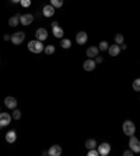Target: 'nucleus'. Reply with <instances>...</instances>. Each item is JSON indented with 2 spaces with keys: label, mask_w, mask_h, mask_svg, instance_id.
Masks as SVG:
<instances>
[{
  "label": "nucleus",
  "mask_w": 140,
  "mask_h": 156,
  "mask_svg": "<svg viewBox=\"0 0 140 156\" xmlns=\"http://www.w3.org/2000/svg\"><path fill=\"white\" fill-rule=\"evenodd\" d=\"M95 66H97L95 61H94V59H91V58H88L87 61H84V63H83L84 70H87V72H91V70H94V69H95Z\"/></svg>",
  "instance_id": "1a4fd4ad"
},
{
  "label": "nucleus",
  "mask_w": 140,
  "mask_h": 156,
  "mask_svg": "<svg viewBox=\"0 0 140 156\" xmlns=\"http://www.w3.org/2000/svg\"><path fill=\"white\" fill-rule=\"evenodd\" d=\"M55 51H56V48L53 45H46L45 46V49H44V52L46 53V55H52V53H55Z\"/></svg>",
  "instance_id": "412c9836"
},
{
  "label": "nucleus",
  "mask_w": 140,
  "mask_h": 156,
  "mask_svg": "<svg viewBox=\"0 0 140 156\" xmlns=\"http://www.w3.org/2000/svg\"><path fill=\"white\" fill-rule=\"evenodd\" d=\"M108 48H109V45L107 41H101L100 45H98V49L100 51H108Z\"/></svg>",
  "instance_id": "5701e85b"
},
{
  "label": "nucleus",
  "mask_w": 140,
  "mask_h": 156,
  "mask_svg": "<svg viewBox=\"0 0 140 156\" xmlns=\"http://www.w3.org/2000/svg\"><path fill=\"white\" fill-rule=\"evenodd\" d=\"M52 34L55 35L56 38H63V35H64V31H63V28L62 27H59V25H56V27H53L52 28Z\"/></svg>",
  "instance_id": "f3484780"
},
{
  "label": "nucleus",
  "mask_w": 140,
  "mask_h": 156,
  "mask_svg": "<svg viewBox=\"0 0 140 156\" xmlns=\"http://www.w3.org/2000/svg\"><path fill=\"white\" fill-rule=\"evenodd\" d=\"M4 106L7 107L8 110H14V108H17V100L11 96H8L4 99Z\"/></svg>",
  "instance_id": "6e6552de"
},
{
  "label": "nucleus",
  "mask_w": 140,
  "mask_h": 156,
  "mask_svg": "<svg viewBox=\"0 0 140 156\" xmlns=\"http://www.w3.org/2000/svg\"><path fill=\"white\" fill-rule=\"evenodd\" d=\"M42 14L45 17H52L55 14V7H53L52 4H48V6H44L42 8Z\"/></svg>",
  "instance_id": "ddd939ff"
},
{
  "label": "nucleus",
  "mask_w": 140,
  "mask_h": 156,
  "mask_svg": "<svg viewBox=\"0 0 140 156\" xmlns=\"http://www.w3.org/2000/svg\"><path fill=\"white\" fill-rule=\"evenodd\" d=\"M114 40H115V44L120 45V44L123 42V35H122V34H116L115 37H114Z\"/></svg>",
  "instance_id": "b1692460"
},
{
  "label": "nucleus",
  "mask_w": 140,
  "mask_h": 156,
  "mask_svg": "<svg viewBox=\"0 0 140 156\" xmlns=\"http://www.w3.org/2000/svg\"><path fill=\"white\" fill-rule=\"evenodd\" d=\"M11 118H13V117L8 114V113H0V128L10 125V123H11Z\"/></svg>",
  "instance_id": "423d86ee"
},
{
  "label": "nucleus",
  "mask_w": 140,
  "mask_h": 156,
  "mask_svg": "<svg viewBox=\"0 0 140 156\" xmlns=\"http://www.w3.org/2000/svg\"><path fill=\"white\" fill-rule=\"evenodd\" d=\"M25 38V34L21 33V31H17V33H14L11 35V40L10 41L14 44V45H20V44H23V41H24Z\"/></svg>",
  "instance_id": "39448f33"
},
{
  "label": "nucleus",
  "mask_w": 140,
  "mask_h": 156,
  "mask_svg": "<svg viewBox=\"0 0 140 156\" xmlns=\"http://www.w3.org/2000/svg\"><path fill=\"white\" fill-rule=\"evenodd\" d=\"M119 48H120V51H125V49H126V48H128V45H126L125 42H122V44H120V45H119Z\"/></svg>",
  "instance_id": "7c9ffc66"
},
{
  "label": "nucleus",
  "mask_w": 140,
  "mask_h": 156,
  "mask_svg": "<svg viewBox=\"0 0 140 156\" xmlns=\"http://www.w3.org/2000/svg\"><path fill=\"white\" fill-rule=\"evenodd\" d=\"M60 46H62L63 49H69V48L72 46V41L67 40V38H62V40H60Z\"/></svg>",
  "instance_id": "6ab92c4d"
},
{
  "label": "nucleus",
  "mask_w": 140,
  "mask_h": 156,
  "mask_svg": "<svg viewBox=\"0 0 140 156\" xmlns=\"http://www.w3.org/2000/svg\"><path fill=\"white\" fill-rule=\"evenodd\" d=\"M94 61H95V63L98 65V63H102V58H101V56H95V58H94Z\"/></svg>",
  "instance_id": "c756f323"
},
{
  "label": "nucleus",
  "mask_w": 140,
  "mask_h": 156,
  "mask_svg": "<svg viewBox=\"0 0 140 156\" xmlns=\"http://www.w3.org/2000/svg\"><path fill=\"white\" fill-rule=\"evenodd\" d=\"M56 25H59V24H58V21H53V23H52V28H53V27H56Z\"/></svg>",
  "instance_id": "473e14b6"
},
{
  "label": "nucleus",
  "mask_w": 140,
  "mask_h": 156,
  "mask_svg": "<svg viewBox=\"0 0 140 156\" xmlns=\"http://www.w3.org/2000/svg\"><path fill=\"white\" fill-rule=\"evenodd\" d=\"M51 4H52L55 8H59L63 6V0H51Z\"/></svg>",
  "instance_id": "4be33fe9"
},
{
  "label": "nucleus",
  "mask_w": 140,
  "mask_h": 156,
  "mask_svg": "<svg viewBox=\"0 0 140 156\" xmlns=\"http://www.w3.org/2000/svg\"><path fill=\"white\" fill-rule=\"evenodd\" d=\"M129 149H132L135 153L140 152V141L137 139L135 135H132L130 136V139H129Z\"/></svg>",
  "instance_id": "7ed1b4c3"
},
{
  "label": "nucleus",
  "mask_w": 140,
  "mask_h": 156,
  "mask_svg": "<svg viewBox=\"0 0 140 156\" xmlns=\"http://www.w3.org/2000/svg\"><path fill=\"white\" fill-rule=\"evenodd\" d=\"M35 35H36V40H39V41L44 42L46 38H48V31L45 28H38L35 31Z\"/></svg>",
  "instance_id": "f8f14e48"
},
{
  "label": "nucleus",
  "mask_w": 140,
  "mask_h": 156,
  "mask_svg": "<svg viewBox=\"0 0 140 156\" xmlns=\"http://www.w3.org/2000/svg\"><path fill=\"white\" fill-rule=\"evenodd\" d=\"M133 90H136V91H140V79L137 78V79H135L133 80Z\"/></svg>",
  "instance_id": "393cba45"
},
{
  "label": "nucleus",
  "mask_w": 140,
  "mask_h": 156,
  "mask_svg": "<svg viewBox=\"0 0 140 156\" xmlns=\"http://www.w3.org/2000/svg\"><path fill=\"white\" fill-rule=\"evenodd\" d=\"M97 149H98L100 156H107L111 152V145H109L108 142H102L101 145H97Z\"/></svg>",
  "instance_id": "20e7f679"
},
{
  "label": "nucleus",
  "mask_w": 140,
  "mask_h": 156,
  "mask_svg": "<svg viewBox=\"0 0 140 156\" xmlns=\"http://www.w3.org/2000/svg\"><path fill=\"white\" fill-rule=\"evenodd\" d=\"M3 40H4V41H10V40H11V37H10L8 34H4V35H3Z\"/></svg>",
  "instance_id": "2f4dec72"
},
{
  "label": "nucleus",
  "mask_w": 140,
  "mask_h": 156,
  "mask_svg": "<svg viewBox=\"0 0 140 156\" xmlns=\"http://www.w3.org/2000/svg\"><path fill=\"white\" fill-rule=\"evenodd\" d=\"M87 40H88V35L86 31H80V33L76 34V42L79 45H84L87 42Z\"/></svg>",
  "instance_id": "0eeeda50"
},
{
  "label": "nucleus",
  "mask_w": 140,
  "mask_h": 156,
  "mask_svg": "<svg viewBox=\"0 0 140 156\" xmlns=\"http://www.w3.org/2000/svg\"><path fill=\"white\" fill-rule=\"evenodd\" d=\"M48 155L49 156H60L62 155V146H59V145H52L48 151Z\"/></svg>",
  "instance_id": "9b49d317"
},
{
  "label": "nucleus",
  "mask_w": 140,
  "mask_h": 156,
  "mask_svg": "<svg viewBox=\"0 0 140 156\" xmlns=\"http://www.w3.org/2000/svg\"><path fill=\"white\" fill-rule=\"evenodd\" d=\"M132 155H135V152H133L132 149H126L123 152V156H132Z\"/></svg>",
  "instance_id": "c85d7f7f"
},
{
  "label": "nucleus",
  "mask_w": 140,
  "mask_h": 156,
  "mask_svg": "<svg viewBox=\"0 0 140 156\" xmlns=\"http://www.w3.org/2000/svg\"><path fill=\"white\" fill-rule=\"evenodd\" d=\"M98 52H100V49H98V46H90L87 51H86V55H87L88 58H91V59H94L95 56H98Z\"/></svg>",
  "instance_id": "4468645a"
},
{
  "label": "nucleus",
  "mask_w": 140,
  "mask_h": 156,
  "mask_svg": "<svg viewBox=\"0 0 140 156\" xmlns=\"http://www.w3.org/2000/svg\"><path fill=\"white\" fill-rule=\"evenodd\" d=\"M20 4L23 7H30V6H31V0H21Z\"/></svg>",
  "instance_id": "cd10ccee"
},
{
  "label": "nucleus",
  "mask_w": 140,
  "mask_h": 156,
  "mask_svg": "<svg viewBox=\"0 0 140 156\" xmlns=\"http://www.w3.org/2000/svg\"><path fill=\"white\" fill-rule=\"evenodd\" d=\"M28 49L34 53H41V52H44L45 45L39 40H32V41L28 42Z\"/></svg>",
  "instance_id": "f257e3e1"
},
{
  "label": "nucleus",
  "mask_w": 140,
  "mask_h": 156,
  "mask_svg": "<svg viewBox=\"0 0 140 156\" xmlns=\"http://www.w3.org/2000/svg\"><path fill=\"white\" fill-rule=\"evenodd\" d=\"M11 2H13V3H20L21 0H11Z\"/></svg>",
  "instance_id": "72a5a7b5"
},
{
  "label": "nucleus",
  "mask_w": 140,
  "mask_h": 156,
  "mask_svg": "<svg viewBox=\"0 0 140 156\" xmlns=\"http://www.w3.org/2000/svg\"><path fill=\"white\" fill-rule=\"evenodd\" d=\"M122 131H123L125 135H128V136L135 135V132H136V127H135L133 121H130V119H126V121L123 123V125H122Z\"/></svg>",
  "instance_id": "f03ea898"
},
{
  "label": "nucleus",
  "mask_w": 140,
  "mask_h": 156,
  "mask_svg": "<svg viewBox=\"0 0 140 156\" xmlns=\"http://www.w3.org/2000/svg\"><path fill=\"white\" fill-rule=\"evenodd\" d=\"M34 21V16L32 14H21L20 16V23L23 25H30Z\"/></svg>",
  "instance_id": "9d476101"
},
{
  "label": "nucleus",
  "mask_w": 140,
  "mask_h": 156,
  "mask_svg": "<svg viewBox=\"0 0 140 156\" xmlns=\"http://www.w3.org/2000/svg\"><path fill=\"white\" fill-rule=\"evenodd\" d=\"M86 148H87V149L97 148V141L95 139H87V141H86Z\"/></svg>",
  "instance_id": "aec40b11"
},
{
  "label": "nucleus",
  "mask_w": 140,
  "mask_h": 156,
  "mask_svg": "<svg viewBox=\"0 0 140 156\" xmlns=\"http://www.w3.org/2000/svg\"><path fill=\"white\" fill-rule=\"evenodd\" d=\"M98 149L94 148V149H88V156H98Z\"/></svg>",
  "instance_id": "bb28decb"
},
{
  "label": "nucleus",
  "mask_w": 140,
  "mask_h": 156,
  "mask_svg": "<svg viewBox=\"0 0 140 156\" xmlns=\"http://www.w3.org/2000/svg\"><path fill=\"white\" fill-rule=\"evenodd\" d=\"M14 119H20L21 118V111L18 110V108H14L13 110V115H11Z\"/></svg>",
  "instance_id": "a878e982"
},
{
  "label": "nucleus",
  "mask_w": 140,
  "mask_h": 156,
  "mask_svg": "<svg viewBox=\"0 0 140 156\" xmlns=\"http://www.w3.org/2000/svg\"><path fill=\"white\" fill-rule=\"evenodd\" d=\"M17 139V132L16 131H8L7 134H6V142H8V144H14Z\"/></svg>",
  "instance_id": "dca6fc26"
},
{
  "label": "nucleus",
  "mask_w": 140,
  "mask_h": 156,
  "mask_svg": "<svg viewBox=\"0 0 140 156\" xmlns=\"http://www.w3.org/2000/svg\"><path fill=\"white\" fill-rule=\"evenodd\" d=\"M120 52V48L118 44H114V45H109L108 48V53H109V56H118Z\"/></svg>",
  "instance_id": "2eb2a0df"
},
{
  "label": "nucleus",
  "mask_w": 140,
  "mask_h": 156,
  "mask_svg": "<svg viewBox=\"0 0 140 156\" xmlns=\"http://www.w3.org/2000/svg\"><path fill=\"white\" fill-rule=\"evenodd\" d=\"M18 24H20V16L10 17V20H8V25H10V27H17Z\"/></svg>",
  "instance_id": "a211bd4d"
}]
</instances>
